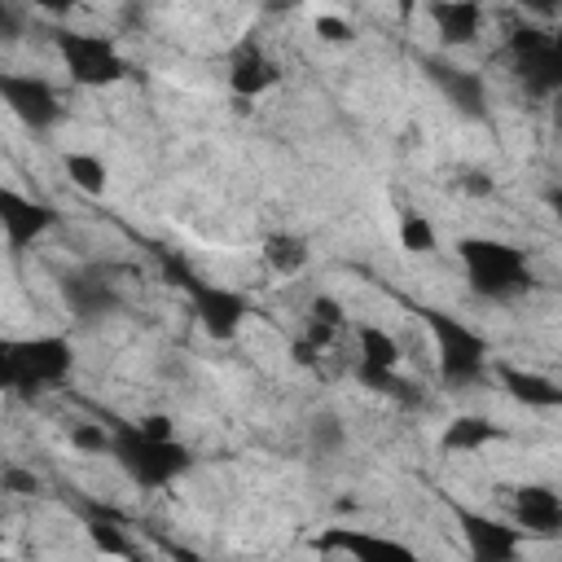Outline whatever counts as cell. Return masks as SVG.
<instances>
[{
    "instance_id": "obj_5",
    "label": "cell",
    "mask_w": 562,
    "mask_h": 562,
    "mask_svg": "<svg viewBox=\"0 0 562 562\" xmlns=\"http://www.w3.org/2000/svg\"><path fill=\"white\" fill-rule=\"evenodd\" d=\"M162 263H167V277L184 285V294L193 303V321L211 342H233L241 334V325L255 316V299L246 290L215 285V281L198 277L189 263H180V259H162Z\"/></svg>"
},
{
    "instance_id": "obj_29",
    "label": "cell",
    "mask_w": 562,
    "mask_h": 562,
    "mask_svg": "<svg viewBox=\"0 0 562 562\" xmlns=\"http://www.w3.org/2000/svg\"><path fill=\"white\" fill-rule=\"evenodd\" d=\"M145 435H154V439H176V422L167 417V413H149V417H140L136 422Z\"/></svg>"
},
{
    "instance_id": "obj_14",
    "label": "cell",
    "mask_w": 562,
    "mask_h": 562,
    "mask_svg": "<svg viewBox=\"0 0 562 562\" xmlns=\"http://www.w3.org/2000/svg\"><path fill=\"white\" fill-rule=\"evenodd\" d=\"M53 224H57V211L48 202H35V198H26L18 189H0V233H4V241L13 250L40 241Z\"/></svg>"
},
{
    "instance_id": "obj_32",
    "label": "cell",
    "mask_w": 562,
    "mask_h": 562,
    "mask_svg": "<svg viewBox=\"0 0 562 562\" xmlns=\"http://www.w3.org/2000/svg\"><path fill=\"white\" fill-rule=\"evenodd\" d=\"M558 382H562V373H558Z\"/></svg>"
},
{
    "instance_id": "obj_13",
    "label": "cell",
    "mask_w": 562,
    "mask_h": 562,
    "mask_svg": "<svg viewBox=\"0 0 562 562\" xmlns=\"http://www.w3.org/2000/svg\"><path fill=\"white\" fill-rule=\"evenodd\" d=\"M277 83H281V70H277V61L263 53V44L250 40V35L237 40L233 53H228V88H233V97L255 101V97L272 92Z\"/></svg>"
},
{
    "instance_id": "obj_1",
    "label": "cell",
    "mask_w": 562,
    "mask_h": 562,
    "mask_svg": "<svg viewBox=\"0 0 562 562\" xmlns=\"http://www.w3.org/2000/svg\"><path fill=\"white\" fill-rule=\"evenodd\" d=\"M457 259L465 272V285L474 299L483 303H509L536 290V268L531 255L514 241L501 237H461L457 241Z\"/></svg>"
},
{
    "instance_id": "obj_12",
    "label": "cell",
    "mask_w": 562,
    "mask_h": 562,
    "mask_svg": "<svg viewBox=\"0 0 562 562\" xmlns=\"http://www.w3.org/2000/svg\"><path fill=\"white\" fill-rule=\"evenodd\" d=\"M61 299H66L70 316H79V321H101V316H110L119 307V290H114L110 272L97 268V263L70 268L61 277Z\"/></svg>"
},
{
    "instance_id": "obj_30",
    "label": "cell",
    "mask_w": 562,
    "mask_h": 562,
    "mask_svg": "<svg viewBox=\"0 0 562 562\" xmlns=\"http://www.w3.org/2000/svg\"><path fill=\"white\" fill-rule=\"evenodd\" d=\"M171 562H220V558H206V553H198L189 544H171Z\"/></svg>"
},
{
    "instance_id": "obj_25",
    "label": "cell",
    "mask_w": 562,
    "mask_h": 562,
    "mask_svg": "<svg viewBox=\"0 0 562 562\" xmlns=\"http://www.w3.org/2000/svg\"><path fill=\"white\" fill-rule=\"evenodd\" d=\"M356 382H360L364 391H373V395L413 400V391H408V382L400 378V369H364V364H356Z\"/></svg>"
},
{
    "instance_id": "obj_10",
    "label": "cell",
    "mask_w": 562,
    "mask_h": 562,
    "mask_svg": "<svg viewBox=\"0 0 562 562\" xmlns=\"http://www.w3.org/2000/svg\"><path fill=\"white\" fill-rule=\"evenodd\" d=\"M321 553H342L351 562H422V553L395 536H382V531H369V527H325L316 540H312Z\"/></svg>"
},
{
    "instance_id": "obj_8",
    "label": "cell",
    "mask_w": 562,
    "mask_h": 562,
    "mask_svg": "<svg viewBox=\"0 0 562 562\" xmlns=\"http://www.w3.org/2000/svg\"><path fill=\"white\" fill-rule=\"evenodd\" d=\"M452 522L465 540V558L470 562H518L522 553V531L496 514L470 509V505H452Z\"/></svg>"
},
{
    "instance_id": "obj_17",
    "label": "cell",
    "mask_w": 562,
    "mask_h": 562,
    "mask_svg": "<svg viewBox=\"0 0 562 562\" xmlns=\"http://www.w3.org/2000/svg\"><path fill=\"white\" fill-rule=\"evenodd\" d=\"M435 35L443 48H461V44H474L479 31H483V9L474 0H435L426 9Z\"/></svg>"
},
{
    "instance_id": "obj_16",
    "label": "cell",
    "mask_w": 562,
    "mask_h": 562,
    "mask_svg": "<svg viewBox=\"0 0 562 562\" xmlns=\"http://www.w3.org/2000/svg\"><path fill=\"white\" fill-rule=\"evenodd\" d=\"M426 75H430V83L452 101V110H461L465 119H483V114H487V83H483L479 70H470V66H448V61L430 57V61H426Z\"/></svg>"
},
{
    "instance_id": "obj_19",
    "label": "cell",
    "mask_w": 562,
    "mask_h": 562,
    "mask_svg": "<svg viewBox=\"0 0 562 562\" xmlns=\"http://www.w3.org/2000/svg\"><path fill=\"white\" fill-rule=\"evenodd\" d=\"M307 259H312V250H307V241H303L299 233L277 228V233H268V237H263V263H268L272 272L294 277V272H303V268H307Z\"/></svg>"
},
{
    "instance_id": "obj_2",
    "label": "cell",
    "mask_w": 562,
    "mask_h": 562,
    "mask_svg": "<svg viewBox=\"0 0 562 562\" xmlns=\"http://www.w3.org/2000/svg\"><path fill=\"white\" fill-rule=\"evenodd\" d=\"M110 461L140 492H162V487L180 483L193 470L189 443H180V439H154L136 422H114L110 426Z\"/></svg>"
},
{
    "instance_id": "obj_18",
    "label": "cell",
    "mask_w": 562,
    "mask_h": 562,
    "mask_svg": "<svg viewBox=\"0 0 562 562\" xmlns=\"http://www.w3.org/2000/svg\"><path fill=\"white\" fill-rule=\"evenodd\" d=\"M505 439V430L492 422V417H483V413H461V417H452L443 430H439V452L443 457H470V452H483V448H492V443H501Z\"/></svg>"
},
{
    "instance_id": "obj_4",
    "label": "cell",
    "mask_w": 562,
    "mask_h": 562,
    "mask_svg": "<svg viewBox=\"0 0 562 562\" xmlns=\"http://www.w3.org/2000/svg\"><path fill=\"white\" fill-rule=\"evenodd\" d=\"M422 325L435 338V364H439V382L443 386H474L492 373V356H487V338L479 329H470L465 321H457L443 307H422Z\"/></svg>"
},
{
    "instance_id": "obj_21",
    "label": "cell",
    "mask_w": 562,
    "mask_h": 562,
    "mask_svg": "<svg viewBox=\"0 0 562 562\" xmlns=\"http://www.w3.org/2000/svg\"><path fill=\"white\" fill-rule=\"evenodd\" d=\"M83 531H88V540H92L97 553H105V558H132L127 527H123L110 509H88V514H83Z\"/></svg>"
},
{
    "instance_id": "obj_11",
    "label": "cell",
    "mask_w": 562,
    "mask_h": 562,
    "mask_svg": "<svg viewBox=\"0 0 562 562\" xmlns=\"http://www.w3.org/2000/svg\"><path fill=\"white\" fill-rule=\"evenodd\" d=\"M509 522L527 540H558L562 536V492L553 483H518L509 487Z\"/></svg>"
},
{
    "instance_id": "obj_28",
    "label": "cell",
    "mask_w": 562,
    "mask_h": 562,
    "mask_svg": "<svg viewBox=\"0 0 562 562\" xmlns=\"http://www.w3.org/2000/svg\"><path fill=\"white\" fill-rule=\"evenodd\" d=\"M316 35L325 44H347V40H356V26L347 18H338V13H316Z\"/></svg>"
},
{
    "instance_id": "obj_9",
    "label": "cell",
    "mask_w": 562,
    "mask_h": 562,
    "mask_svg": "<svg viewBox=\"0 0 562 562\" xmlns=\"http://www.w3.org/2000/svg\"><path fill=\"white\" fill-rule=\"evenodd\" d=\"M0 101L9 105V114L31 127V132H53L61 119H66V105H61V92L44 79V75H13L4 70L0 75Z\"/></svg>"
},
{
    "instance_id": "obj_22",
    "label": "cell",
    "mask_w": 562,
    "mask_h": 562,
    "mask_svg": "<svg viewBox=\"0 0 562 562\" xmlns=\"http://www.w3.org/2000/svg\"><path fill=\"white\" fill-rule=\"evenodd\" d=\"M61 167H66L70 184H75L79 193H88V198H101V193H105V184H110V162H105L101 154L70 149V154L61 158Z\"/></svg>"
},
{
    "instance_id": "obj_20",
    "label": "cell",
    "mask_w": 562,
    "mask_h": 562,
    "mask_svg": "<svg viewBox=\"0 0 562 562\" xmlns=\"http://www.w3.org/2000/svg\"><path fill=\"white\" fill-rule=\"evenodd\" d=\"M356 364L364 369H400V342L382 325H356Z\"/></svg>"
},
{
    "instance_id": "obj_31",
    "label": "cell",
    "mask_w": 562,
    "mask_h": 562,
    "mask_svg": "<svg viewBox=\"0 0 562 562\" xmlns=\"http://www.w3.org/2000/svg\"><path fill=\"white\" fill-rule=\"evenodd\" d=\"M544 202H549V215H553V224L562 228V180H558V184L544 193Z\"/></svg>"
},
{
    "instance_id": "obj_6",
    "label": "cell",
    "mask_w": 562,
    "mask_h": 562,
    "mask_svg": "<svg viewBox=\"0 0 562 562\" xmlns=\"http://www.w3.org/2000/svg\"><path fill=\"white\" fill-rule=\"evenodd\" d=\"M509 61L527 97H562V26H522L509 35Z\"/></svg>"
},
{
    "instance_id": "obj_24",
    "label": "cell",
    "mask_w": 562,
    "mask_h": 562,
    "mask_svg": "<svg viewBox=\"0 0 562 562\" xmlns=\"http://www.w3.org/2000/svg\"><path fill=\"white\" fill-rule=\"evenodd\" d=\"M400 250H408V255H430V250H439V233H435V224H430L422 211H404V215H400Z\"/></svg>"
},
{
    "instance_id": "obj_26",
    "label": "cell",
    "mask_w": 562,
    "mask_h": 562,
    "mask_svg": "<svg viewBox=\"0 0 562 562\" xmlns=\"http://www.w3.org/2000/svg\"><path fill=\"white\" fill-rule=\"evenodd\" d=\"M342 439H347V430H342L338 413H316V417H312V426H307V443H312V452H316V457L338 452V448H342Z\"/></svg>"
},
{
    "instance_id": "obj_7",
    "label": "cell",
    "mask_w": 562,
    "mask_h": 562,
    "mask_svg": "<svg viewBox=\"0 0 562 562\" xmlns=\"http://www.w3.org/2000/svg\"><path fill=\"white\" fill-rule=\"evenodd\" d=\"M57 57H61L70 83H79V88H114L132 75L119 44L110 35H97V31H61Z\"/></svg>"
},
{
    "instance_id": "obj_23",
    "label": "cell",
    "mask_w": 562,
    "mask_h": 562,
    "mask_svg": "<svg viewBox=\"0 0 562 562\" xmlns=\"http://www.w3.org/2000/svg\"><path fill=\"white\" fill-rule=\"evenodd\" d=\"M307 325H312L307 342H325L334 329H342V325H347V307H342L334 294H316V299L307 303Z\"/></svg>"
},
{
    "instance_id": "obj_3",
    "label": "cell",
    "mask_w": 562,
    "mask_h": 562,
    "mask_svg": "<svg viewBox=\"0 0 562 562\" xmlns=\"http://www.w3.org/2000/svg\"><path fill=\"white\" fill-rule=\"evenodd\" d=\"M70 369H75V347L66 334H31V338H9L0 347V382L13 395L53 391L70 378Z\"/></svg>"
},
{
    "instance_id": "obj_27",
    "label": "cell",
    "mask_w": 562,
    "mask_h": 562,
    "mask_svg": "<svg viewBox=\"0 0 562 562\" xmlns=\"http://www.w3.org/2000/svg\"><path fill=\"white\" fill-rule=\"evenodd\" d=\"M70 443L79 448V452H97V457H110V426L101 422V426H92V422H79L75 430H70Z\"/></svg>"
},
{
    "instance_id": "obj_15",
    "label": "cell",
    "mask_w": 562,
    "mask_h": 562,
    "mask_svg": "<svg viewBox=\"0 0 562 562\" xmlns=\"http://www.w3.org/2000/svg\"><path fill=\"white\" fill-rule=\"evenodd\" d=\"M501 391L522 404V408H536V413H549V408H562V382L540 373V369H522V364H509V360H496L492 364Z\"/></svg>"
}]
</instances>
